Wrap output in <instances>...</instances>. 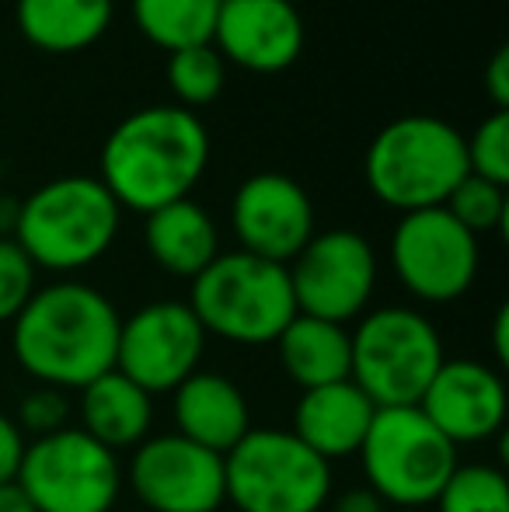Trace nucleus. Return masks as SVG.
<instances>
[{
	"mask_svg": "<svg viewBox=\"0 0 509 512\" xmlns=\"http://www.w3.org/2000/svg\"><path fill=\"white\" fill-rule=\"evenodd\" d=\"M210 164V133L182 105H147L126 115L102 147V175L119 209H154L189 199Z\"/></svg>",
	"mask_w": 509,
	"mask_h": 512,
	"instance_id": "obj_2",
	"label": "nucleus"
},
{
	"mask_svg": "<svg viewBox=\"0 0 509 512\" xmlns=\"http://www.w3.org/2000/svg\"><path fill=\"white\" fill-rule=\"evenodd\" d=\"M14 481L35 512H112L126 485L119 453L105 450L77 425L32 439Z\"/></svg>",
	"mask_w": 509,
	"mask_h": 512,
	"instance_id": "obj_9",
	"label": "nucleus"
},
{
	"mask_svg": "<svg viewBox=\"0 0 509 512\" xmlns=\"http://www.w3.org/2000/svg\"><path fill=\"white\" fill-rule=\"evenodd\" d=\"M35 265L25 251L18 248L14 237H0V324H11L32 300Z\"/></svg>",
	"mask_w": 509,
	"mask_h": 512,
	"instance_id": "obj_28",
	"label": "nucleus"
},
{
	"mask_svg": "<svg viewBox=\"0 0 509 512\" xmlns=\"http://www.w3.org/2000/svg\"><path fill=\"white\" fill-rule=\"evenodd\" d=\"M363 171L370 192L401 216L436 209L468 175L464 136L436 115H401L374 136Z\"/></svg>",
	"mask_w": 509,
	"mask_h": 512,
	"instance_id": "obj_4",
	"label": "nucleus"
},
{
	"mask_svg": "<svg viewBox=\"0 0 509 512\" xmlns=\"http://www.w3.org/2000/svg\"><path fill=\"white\" fill-rule=\"evenodd\" d=\"M123 209L98 178L67 175L46 182L18 206L14 241L35 269L77 272L95 265L119 234Z\"/></svg>",
	"mask_w": 509,
	"mask_h": 512,
	"instance_id": "obj_3",
	"label": "nucleus"
},
{
	"mask_svg": "<svg viewBox=\"0 0 509 512\" xmlns=\"http://www.w3.org/2000/svg\"><path fill=\"white\" fill-rule=\"evenodd\" d=\"M220 0H133V21L154 46L178 53L189 46H210Z\"/></svg>",
	"mask_w": 509,
	"mask_h": 512,
	"instance_id": "obj_23",
	"label": "nucleus"
},
{
	"mask_svg": "<svg viewBox=\"0 0 509 512\" xmlns=\"http://www.w3.org/2000/svg\"><path fill=\"white\" fill-rule=\"evenodd\" d=\"M231 227L241 248L255 258L290 265L314 237L311 196L279 171H262L241 182L231 203Z\"/></svg>",
	"mask_w": 509,
	"mask_h": 512,
	"instance_id": "obj_14",
	"label": "nucleus"
},
{
	"mask_svg": "<svg viewBox=\"0 0 509 512\" xmlns=\"http://www.w3.org/2000/svg\"><path fill=\"white\" fill-rule=\"evenodd\" d=\"M297 314L349 324L367 314L377 290V251L360 230H325L286 265Z\"/></svg>",
	"mask_w": 509,
	"mask_h": 512,
	"instance_id": "obj_10",
	"label": "nucleus"
},
{
	"mask_svg": "<svg viewBox=\"0 0 509 512\" xmlns=\"http://www.w3.org/2000/svg\"><path fill=\"white\" fill-rule=\"evenodd\" d=\"M492 345H496V370H503V366L509 363V310L506 307H499V314H496Z\"/></svg>",
	"mask_w": 509,
	"mask_h": 512,
	"instance_id": "obj_34",
	"label": "nucleus"
},
{
	"mask_svg": "<svg viewBox=\"0 0 509 512\" xmlns=\"http://www.w3.org/2000/svg\"><path fill=\"white\" fill-rule=\"evenodd\" d=\"M443 359L440 331L415 307H377L349 331V380L377 408L419 405Z\"/></svg>",
	"mask_w": 509,
	"mask_h": 512,
	"instance_id": "obj_6",
	"label": "nucleus"
},
{
	"mask_svg": "<svg viewBox=\"0 0 509 512\" xmlns=\"http://www.w3.org/2000/svg\"><path fill=\"white\" fill-rule=\"evenodd\" d=\"M374 415H377L374 401L353 380H339V384L300 391L290 432L307 450L318 453L325 464H335V460H346L360 453Z\"/></svg>",
	"mask_w": 509,
	"mask_h": 512,
	"instance_id": "obj_18",
	"label": "nucleus"
},
{
	"mask_svg": "<svg viewBox=\"0 0 509 512\" xmlns=\"http://www.w3.org/2000/svg\"><path fill=\"white\" fill-rule=\"evenodd\" d=\"M227 502L238 512H325L332 464L290 429L258 425L224 457Z\"/></svg>",
	"mask_w": 509,
	"mask_h": 512,
	"instance_id": "obj_8",
	"label": "nucleus"
},
{
	"mask_svg": "<svg viewBox=\"0 0 509 512\" xmlns=\"http://www.w3.org/2000/svg\"><path fill=\"white\" fill-rule=\"evenodd\" d=\"M387 506L381 499H377L374 492H370L367 485H360V488H346V492L335 499V506L332 512H384Z\"/></svg>",
	"mask_w": 509,
	"mask_h": 512,
	"instance_id": "obj_32",
	"label": "nucleus"
},
{
	"mask_svg": "<svg viewBox=\"0 0 509 512\" xmlns=\"http://www.w3.org/2000/svg\"><path fill=\"white\" fill-rule=\"evenodd\" d=\"M171 415L178 436L220 457H227L255 429L245 391L213 370H196L171 391Z\"/></svg>",
	"mask_w": 509,
	"mask_h": 512,
	"instance_id": "obj_17",
	"label": "nucleus"
},
{
	"mask_svg": "<svg viewBox=\"0 0 509 512\" xmlns=\"http://www.w3.org/2000/svg\"><path fill=\"white\" fill-rule=\"evenodd\" d=\"M112 25V0H18V28L35 49L70 56L91 49Z\"/></svg>",
	"mask_w": 509,
	"mask_h": 512,
	"instance_id": "obj_22",
	"label": "nucleus"
},
{
	"mask_svg": "<svg viewBox=\"0 0 509 512\" xmlns=\"http://www.w3.org/2000/svg\"><path fill=\"white\" fill-rule=\"evenodd\" d=\"M119 324L123 317L102 290L63 279L39 286L11 321V349L35 384L84 391L116 370Z\"/></svg>",
	"mask_w": 509,
	"mask_h": 512,
	"instance_id": "obj_1",
	"label": "nucleus"
},
{
	"mask_svg": "<svg viewBox=\"0 0 509 512\" xmlns=\"http://www.w3.org/2000/svg\"><path fill=\"white\" fill-rule=\"evenodd\" d=\"M227 81V60L210 46H189L168 53V88L175 91V98L182 108L196 112V108L210 105L220 98Z\"/></svg>",
	"mask_w": 509,
	"mask_h": 512,
	"instance_id": "obj_24",
	"label": "nucleus"
},
{
	"mask_svg": "<svg viewBox=\"0 0 509 512\" xmlns=\"http://www.w3.org/2000/svg\"><path fill=\"white\" fill-rule=\"evenodd\" d=\"M436 512H509V481L496 464H457L436 495Z\"/></svg>",
	"mask_w": 509,
	"mask_h": 512,
	"instance_id": "obj_25",
	"label": "nucleus"
},
{
	"mask_svg": "<svg viewBox=\"0 0 509 512\" xmlns=\"http://www.w3.org/2000/svg\"><path fill=\"white\" fill-rule=\"evenodd\" d=\"M363 485L387 509H426L454 474L457 446L429 422L419 405L377 408L360 446Z\"/></svg>",
	"mask_w": 509,
	"mask_h": 512,
	"instance_id": "obj_7",
	"label": "nucleus"
},
{
	"mask_svg": "<svg viewBox=\"0 0 509 512\" xmlns=\"http://www.w3.org/2000/svg\"><path fill=\"white\" fill-rule=\"evenodd\" d=\"M384 512H426V509H384Z\"/></svg>",
	"mask_w": 509,
	"mask_h": 512,
	"instance_id": "obj_35",
	"label": "nucleus"
},
{
	"mask_svg": "<svg viewBox=\"0 0 509 512\" xmlns=\"http://www.w3.org/2000/svg\"><path fill=\"white\" fill-rule=\"evenodd\" d=\"M25 432L18 429L7 411H0V485L18 478V467H21V457H25Z\"/></svg>",
	"mask_w": 509,
	"mask_h": 512,
	"instance_id": "obj_30",
	"label": "nucleus"
},
{
	"mask_svg": "<svg viewBox=\"0 0 509 512\" xmlns=\"http://www.w3.org/2000/svg\"><path fill=\"white\" fill-rule=\"evenodd\" d=\"M485 91H489L496 112L509 108V49L503 46L489 63V74H485Z\"/></svg>",
	"mask_w": 509,
	"mask_h": 512,
	"instance_id": "obj_31",
	"label": "nucleus"
},
{
	"mask_svg": "<svg viewBox=\"0 0 509 512\" xmlns=\"http://www.w3.org/2000/svg\"><path fill=\"white\" fill-rule=\"evenodd\" d=\"M123 481L150 512H220L227 506L224 457L178 432L143 439Z\"/></svg>",
	"mask_w": 509,
	"mask_h": 512,
	"instance_id": "obj_13",
	"label": "nucleus"
},
{
	"mask_svg": "<svg viewBox=\"0 0 509 512\" xmlns=\"http://www.w3.org/2000/svg\"><path fill=\"white\" fill-rule=\"evenodd\" d=\"M206 331L182 300H154L119 324L116 370L154 398L199 370Z\"/></svg>",
	"mask_w": 509,
	"mask_h": 512,
	"instance_id": "obj_12",
	"label": "nucleus"
},
{
	"mask_svg": "<svg viewBox=\"0 0 509 512\" xmlns=\"http://www.w3.org/2000/svg\"><path fill=\"white\" fill-rule=\"evenodd\" d=\"M450 216L461 223L468 234H489V230H499L509 216V203H506V185L485 182L478 175H464L461 185L450 192V199L443 203Z\"/></svg>",
	"mask_w": 509,
	"mask_h": 512,
	"instance_id": "obj_26",
	"label": "nucleus"
},
{
	"mask_svg": "<svg viewBox=\"0 0 509 512\" xmlns=\"http://www.w3.org/2000/svg\"><path fill=\"white\" fill-rule=\"evenodd\" d=\"M189 310L206 338L234 345H272L297 317L286 265L265 262L248 251L217 255L189 290Z\"/></svg>",
	"mask_w": 509,
	"mask_h": 512,
	"instance_id": "obj_5",
	"label": "nucleus"
},
{
	"mask_svg": "<svg viewBox=\"0 0 509 512\" xmlns=\"http://www.w3.org/2000/svg\"><path fill=\"white\" fill-rule=\"evenodd\" d=\"M464 154H468V175L485 182L509 185V112H492L478 122L471 136H464Z\"/></svg>",
	"mask_w": 509,
	"mask_h": 512,
	"instance_id": "obj_27",
	"label": "nucleus"
},
{
	"mask_svg": "<svg viewBox=\"0 0 509 512\" xmlns=\"http://www.w3.org/2000/svg\"><path fill=\"white\" fill-rule=\"evenodd\" d=\"M143 244L168 276L189 279V283L220 255L217 223L192 199H178L147 213Z\"/></svg>",
	"mask_w": 509,
	"mask_h": 512,
	"instance_id": "obj_20",
	"label": "nucleus"
},
{
	"mask_svg": "<svg viewBox=\"0 0 509 512\" xmlns=\"http://www.w3.org/2000/svg\"><path fill=\"white\" fill-rule=\"evenodd\" d=\"M213 49L252 74H279L304 49V21L290 0H220Z\"/></svg>",
	"mask_w": 509,
	"mask_h": 512,
	"instance_id": "obj_16",
	"label": "nucleus"
},
{
	"mask_svg": "<svg viewBox=\"0 0 509 512\" xmlns=\"http://www.w3.org/2000/svg\"><path fill=\"white\" fill-rule=\"evenodd\" d=\"M67 418H70L67 391L35 384L32 391L21 398V408H18V418H14V422H18V429L28 432L32 439H42V436H53V432L67 429Z\"/></svg>",
	"mask_w": 509,
	"mask_h": 512,
	"instance_id": "obj_29",
	"label": "nucleus"
},
{
	"mask_svg": "<svg viewBox=\"0 0 509 512\" xmlns=\"http://www.w3.org/2000/svg\"><path fill=\"white\" fill-rule=\"evenodd\" d=\"M506 380L503 370L478 359H443L429 380L419 411L454 446L489 443L506 425Z\"/></svg>",
	"mask_w": 509,
	"mask_h": 512,
	"instance_id": "obj_15",
	"label": "nucleus"
},
{
	"mask_svg": "<svg viewBox=\"0 0 509 512\" xmlns=\"http://www.w3.org/2000/svg\"><path fill=\"white\" fill-rule=\"evenodd\" d=\"M272 345H276V352H279L283 373L300 391L349 380V328L346 324L297 314Z\"/></svg>",
	"mask_w": 509,
	"mask_h": 512,
	"instance_id": "obj_21",
	"label": "nucleus"
},
{
	"mask_svg": "<svg viewBox=\"0 0 509 512\" xmlns=\"http://www.w3.org/2000/svg\"><path fill=\"white\" fill-rule=\"evenodd\" d=\"M398 283L422 304H454L475 286L478 237L443 206L405 213L391 234Z\"/></svg>",
	"mask_w": 509,
	"mask_h": 512,
	"instance_id": "obj_11",
	"label": "nucleus"
},
{
	"mask_svg": "<svg viewBox=\"0 0 509 512\" xmlns=\"http://www.w3.org/2000/svg\"><path fill=\"white\" fill-rule=\"evenodd\" d=\"M77 418V429L88 432L105 450H136L154 425V398L119 370H109L77 391Z\"/></svg>",
	"mask_w": 509,
	"mask_h": 512,
	"instance_id": "obj_19",
	"label": "nucleus"
},
{
	"mask_svg": "<svg viewBox=\"0 0 509 512\" xmlns=\"http://www.w3.org/2000/svg\"><path fill=\"white\" fill-rule=\"evenodd\" d=\"M0 512H35L32 499H28L25 488H21L18 481L0 485Z\"/></svg>",
	"mask_w": 509,
	"mask_h": 512,
	"instance_id": "obj_33",
	"label": "nucleus"
}]
</instances>
